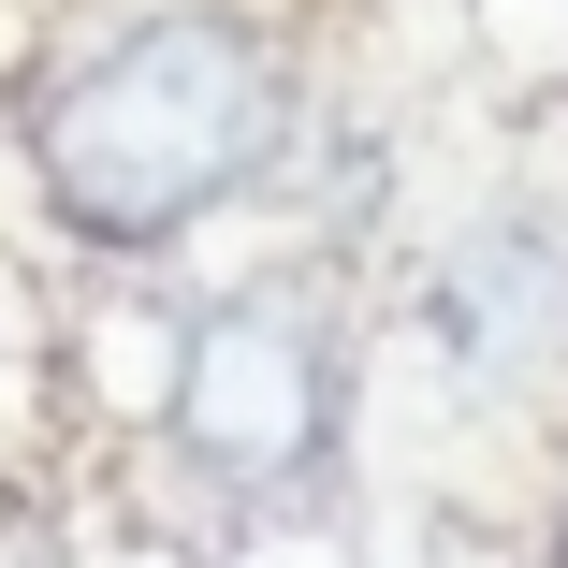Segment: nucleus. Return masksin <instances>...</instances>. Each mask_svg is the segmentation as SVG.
Segmentation results:
<instances>
[{
  "label": "nucleus",
  "instance_id": "obj_2",
  "mask_svg": "<svg viewBox=\"0 0 568 568\" xmlns=\"http://www.w3.org/2000/svg\"><path fill=\"white\" fill-rule=\"evenodd\" d=\"M175 423H190V452H204L219 481H292L306 452H321V423H335L321 335H306L292 306H219V321L190 335Z\"/></svg>",
  "mask_w": 568,
  "mask_h": 568
},
{
  "label": "nucleus",
  "instance_id": "obj_3",
  "mask_svg": "<svg viewBox=\"0 0 568 568\" xmlns=\"http://www.w3.org/2000/svg\"><path fill=\"white\" fill-rule=\"evenodd\" d=\"M525 306H554V277H525V248H481L467 277H452V292H437V335H452V351H481V365H496Z\"/></svg>",
  "mask_w": 568,
  "mask_h": 568
},
{
  "label": "nucleus",
  "instance_id": "obj_1",
  "mask_svg": "<svg viewBox=\"0 0 568 568\" xmlns=\"http://www.w3.org/2000/svg\"><path fill=\"white\" fill-rule=\"evenodd\" d=\"M277 146V59L234 16H146L30 102V161L88 248H161Z\"/></svg>",
  "mask_w": 568,
  "mask_h": 568
}]
</instances>
